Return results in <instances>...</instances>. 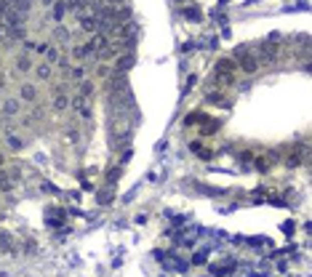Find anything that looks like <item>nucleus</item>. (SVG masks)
Returning a JSON list of instances; mask_svg holds the SVG:
<instances>
[{
    "mask_svg": "<svg viewBox=\"0 0 312 277\" xmlns=\"http://www.w3.org/2000/svg\"><path fill=\"white\" fill-rule=\"evenodd\" d=\"M67 104H70V101H67V96L56 91V96H54V110H64Z\"/></svg>",
    "mask_w": 312,
    "mask_h": 277,
    "instance_id": "obj_12",
    "label": "nucleus"
},
{
    "mask_svg": "<svg viewBox=\"0 0 312 277\" xmlns=\"http://www.w3.org/2000/svg\"><path fill=\"white\" fill-rule=\"evenodd\" d=\"M64 14H67V5L61 3V0H59V3H54V8H51V16H54V21H61V19H64Z\"/></svg>",
    "mask_w": 312,
    "mask_h": 277,
    "instance_id": "obj_8",
    "label": "nucleus"
},
{
    "mask_svg": "<svg viewBox=\"0 0 312 277\" xmlns=\"http://www.w3.org/2000/svg\"><path fill=\"white\" fill-rule=\"evenodd\" d=\"M5 112H8V115H11V112H16V101H5Z\"/></svg>",
    "mask_w": 312,
    "mask_h": 277,
    "instance_id": "obj_18",
    "label": "nucleus"
},
{
    "mask_svg": "<svg viewBox=\"0 0 312 277\" xmlns=\"http://www.w3.org/2000/svg\"><path fill=\"white\" fill-rule=\"evenodd\" d=\"M8 144L14 147V149H21V147H24V141H21L19 136H11V139H8Z\"/></svg>",
    "mask_w": 312,
    "mask_h": 277,
    "instance_id": "obj_15",
    "label": "nucleus"
},
{
    "mask_svg": "<svg viewBox=\"0 0 312 277\" xmlns=\"http://www.w3.org/2000/svg\"><path fill=\"white\" fill-rule=\"evenodd\" d=\"M30 67H32V61H30V56H27V54H21L19 59H16V70H19V72H27Z\"/></svg>",
    "mask_w": 312,
    "mask_h": 277,
    "instance_id": "obj_10",
    "label": "nucleus"
},
{
    "mask_svg": "<svg viewBox=\"0 0 312 277\" xmlns=\"http://www.w3.org/2000/svg\"><path fill=\"white\" fill-rule=\"evenodd\" d=\"M91 93H94V83L83 80V83H80V96H86V99H91Z\"/></svg>",
    "mask_w": 312,
    "mask_h": 277,
    "instance_id": "obj_14",
    "label": "nucleus"
},
{
    "mask_svg": "<svg viewBox=\"0 0 312 277\" xmlns=\"http://www.w3.org/2000/svg\"><path fill=\"white\" fill-rule=\"evenodd\" d=\"M72 56H75V59H88V56H94V46H91V43L75 46V48H72Z\"/></svg>",
    "mask_w": 312,
    "mask_h": 277,
    "instance_id": "obj_5",
    "label": "nucleus"
},
{
    "mask_svg": "<svg viewBox=\"0 0 312 277\" xmlns=\"http://www.w3.org/2000/svg\"><path fill=\"white\" fill-rule=\"evenodd\" d=\"M206 99H208V104H216V107H230V99H224V93H222V91H211V93H206Z\"/></svg>",
    "mask_w": 312,
    "mask_h": 277,
    "instance_id": "obj_6",
    "label": "nucleus"
},
{
    "mask_svg": "<svg viewBox=\"0 0 312 277\" xmlns=\"http://www.w3.org/2000/svg\"><path fill=\"white\" fill-rule=\"evenodd\" d=\"M43 3H54V0H43Z\"/></svg>",
    "mask_w": 312,
    "mask_h": 277,
    "instance_id": "obj_19",
    "label": "nucleus"
},
{
    "mask_svg": "<svg viewBox=\"0 0 312 277\" xmlns=\"http://www.w3.org/2000/svg\"><path fill=\"white\" fill-rule=\"evenodd\" d=\"M70 80L83 83V80H86V70H83V67H72V70H70Z\"/></svg>",
    "mask_w": 312,
    "mask_h": 277,
    "instance_id": "obj_11",
    "label": "nucleus"
},
{
    "mask_svg": "<svg viewBox=\"0 0 312 277\" xmlns=\"http://www.w3.org/2000/svg\"><path fill=\"white\" fill-rule=\"evenodd\" d=\"M0 166H3V155H0Z\"/></svg>",
    "mask_w": 312,
    "mask_h": 277,
    "instance_id": "obj_20",
    "label": "nucleus"
},
{
    "mask_svg": "<svg viewBox=\"0 0 312 277\" xmlns=\"http://www.w3.org/2000/svg\"><path fill=\"white\" fill-rule=\"evenodd\" d=\"M19 93H21V99H24V101H32V99H35V93H38V91H35V86H30V83H24Z\"/></svg>",
    "mask_w": 312,
    "mask_h": 277,
    "instance_id": "obj_9",
    "label": "nucleus"
},
{
    "mask_svg": "<svg viewBox=\"0 0 312 277\" xmlns=\"http://www.w3.org/2000/svg\"><path fill=\"white\" fill-rule=\"evenodd\" d=\"M134 64H136V56L134 54H126V56H120V59L115 61V72H128Z\"/></svg>",
    "mask_w": 312,
    "mask_h": 277,
    "instance_id": "obj_3",
    "label": "nucleus"
},
{
    "mask_svg": "<svg viewBox=\"0 0 312 277\" xmlns=\"http://www.w3.org/2000/svg\"><path fill=\"white\" fill-rule=\"evenodd\" d=\"M72 107H75L78 112H83V117H91V104H88V99H86V96H80V93H78L75 99H72Z\"/></svg>",
    "mask_w": 312,
    "mask_h": 277,
    "instance_id": "obj_4",
    "label": "nucleus"
},
{
    "mask_svg": "<svg viewBox=\"0 0 312 277\" xmlns=\"http://www.w3.org/2000/svg\"><path fill=\"white\" fill-rule=\"evenodd\" d=\"M235 64L240 67L246 75H254L256 72V67H259V59H256V54H254V48H248V46H240L235 51Z\"/></svg>",
    "mask_w": 312,
    "mask_h": 277,
    "instance_id": "obj_1",
    "label": "nucleus"
},
{
    "mask_svg": "<svg viewBox=\"0 0 312 277\" xmlns=\"http://www.w3.org/2000/svg\"><path fill=\"white\" fill-rule=\"evenodd\" d=\"M99 200H101V203H110V200H112V189H104V192H99Z\"/></svg>",
    "mask_w": 312,
    "mask_h": 277,
    "instance_id": "obj_17",
    "label": "nucleus"
},
{
    "mask_svg": "<svg viewBox=\"0 0 312 277\" xmlns=\"http://www.w3.org/2000/svg\"><path fill=\"white\" fill-rule=\"evenodd\" d=\"M78 24H80L83 32H96V16L94 14H83V16H78Z\"/></svg>",
    "mask_w": 312,
    "mask_h": 277,
    "instance_id": "obj_2",
    "label": "nucleus"
},
{
    "mask_svg": "<svg viewBox=\"0 0 312 277\" xmlns=\"http://www.w3.org/2000/svg\"><path fill=\"white\" fill-rule=\"evenodd\" d=\"M232 269H235V261H222V264H216V267H211V272L216 277H224L227 272H232Z\"/></svg>",
    "mask_w": 312,
    "mask_h": 277,
    "instance_id": "obj_7",
    "label": "nucleus"
},
{
    "mask_svg": "<svg viewBox=\"0 0 312 277\" xmlns=\"http://www.w3.org/2000/svg\"><path fill=\"white\" fill-rule=\"evenodd\" d=\"M184 16H190V19H200V14H197V8H184Z\"/></svg>",
    "mask_w": 312,
    "mask_h": 277,
    "instance_id": "obj_16",
    "label": "nucleus"
},
{
    "mask_svg": "<svg viewBox=\"0 0 312 277\" xmlns=\"http://www.w3.org/2000/svg\"><path fill=\"white\" fill-rule=\"evenodd\" d=\"M35 72H38V77H40V80H48V77H51V64H40V67H35Z\"/></svg>",
    "mask_w": 312,
    "mask_h": 277,
    "instance_id": "obj_13",
    "label": "nucleus"
}]
</instances>
